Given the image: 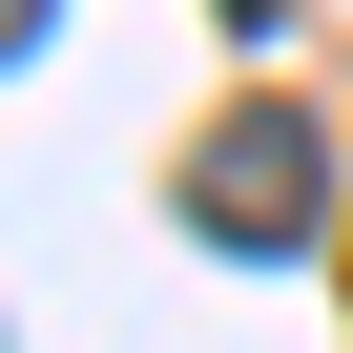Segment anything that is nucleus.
I'll return each instance as SVG.
<instances>
[{"label":"nucleus","mask_w":353,"mask_h":353,"mask_svg":"<svg viewBox=\"0 0 353 353\" xmlns=\"http://www.w3.org/2000/svg\"><path fill=\"white\" fill-rule=\"evenodd\" d=\"M312 208H332L312 125H229V145L188 166V229H208V250H312Z\"/></svg>","instance_id":"1"}]
</instances>
